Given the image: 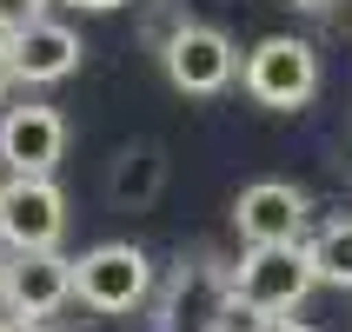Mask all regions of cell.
I'll use <instances>...</instances> for the list:
<instances>
[{
  "mask_svg": "<svg viewBox=\"0 0 352 332\" xmlns=\"http://www.w3.org/2000/svg\"><path fill=\"white\" fill-rule=\"evenodd\" d=\"M67 7H87V14H107V7H126V0H67Z\"/></svg>",
  "mask_w": 352,
  "mask_h": 332,
  "instance_id": "e0dca14e",
  "label": "cell"
},
{
  "mask_svg": "<svg viewBox=\"0 0 352 332\" xmlns=\"http://www.w3.org/2000/svg\"><path fill=\"white\" fill-rule=\"evenodd\" d=\"M273 332H313V326H299V319H273Z\"/></svg>",
  "mask_w": 352,
  "mask_h": 332,
  "instance_id": "ac0fdd59",
  "label": "cell"
},
{
  "mask_svg": "<svg viewBox=\"0 0 352 332\" xmlns=\"http://www.w3.org/2000/svg\"><path fill=\"white\" fill-rule=\"evenodd\" d=\"M60 153H67V120L54 107L27 100V107L0 113V166H7V179H54Z\"/></svg>",
  "mask_w": 352,
  "mask_h": 332,
  "instance_id": "8992f818",
  "label": "cell"
},
{
  "mask_svg": "<svg viewBox=\"0 0 352 332\" xmlns=\"http://www.w3.org/2000/svg\"><path fill=\"white\" fill-rule=\"evenodd\" d=\"M160 60H166V80H173L179 93H219V87H233V74H246L233 54V40L219 34V27H206V20H179L173 34H166V47H160Z\"/></svg>",
  "mask_w": 352,
  "mask_h": 332,
  "instance_id": "5b68a950",
  "label": "cell"
},
{
  "mask_svg": "<svg viewBox=\"0 0 352 332\" xmlns=\"http://www.w3.org/2000/svg\"><path fill=\"white\" fill-rule=\"evenodd\" d=\"M0 299H7V313L14 319H47L74 299V259L60 253H7L0 266Z\"/></svg>",
  "mask_w": 352,
  "mask_h": 332,
  "instance_id": "52a82bcc",
  "label": "cell"
},
{
  "mask_svg": "<svg viewBox=\"0 0 352 332\" xmlns=\"http://www.w3.org/2000/svg\"><path fill=\"white\" fill-rule=\"evenodd\" d=\"M0 332H47V326H40V319H14V313H7V319H0Z\"/></svg>",
  "mask_w": 352,
  "mask_h": 332,
  "instance_id": "2e32d148",
  "label": "cell"
},
{
  "mask_svg": "<svg viewBox=\"0 0 352 332\" xmlns=\"http://www.w3.org/2000/svg\"><path fill=\"white\" fill-rule=\"evenodd\" d=\"M306 193L299 186H286V179H259V186H246L233 206V226L246 246H313L306 239Z\"/></svg>",
  "mask_w": 352,
  "mask_h": 332,
  "instance_id": "ba28073f",
  "label": "cell"
},
{
  "mask_svg": "<svg viewBox=\"0 0 352 332\" xmlns=\"http://www.w3.org/2000/svg\"><path fill=\"white\" fill-rule=\"evenodd\" d=\"M226 299H233V273H219V266H179L166 279L160 306H153V326L160 332H219Z\"/></svg>",
  "mask_w": 352,
  "mask_h": 332,
  "instance_id": "9c48e42d",
  "label": "cell"
},
{
  "mask_svg": "<svg viewBox=\"0 0 352 332\" xmlns=\"http://www.w3.org/2000/svg\"><path fill=\"white\" fill-rule=\"evenodd\" d=\"M293 7H306V14H326V7H333V0H293Z\"/></svg>",
  "mask_w": 352,
  "mask_h": 332,
  "instance_id": "d6986e66",
  "label": "cell"
},
{
  "mask_svg": "<svg viewBox=\"0 0 352 332\" xmlns=\"http://www.w3.org/2000/svg\"><path fill=\"white\" fill-rule=\"evenodd\" d=\"M313 266L326 286H352V219H333L313 233Z\"/></svg>",
  "mask_w": 352,
  "mask_h": 332,
  "instance_id": "7c38bea8",
  "label": "cell"
},
{
  "mask_svg": "<svg viewBox=\"0 0 352 332\" xmlns=\"http://www.w3.org/2000/svg\"><path fill=\"white\" fill-rule=\"evenodd\" d=\"M74 299L87 313H107V319L140 313L153 299V259L140 246H126V239H107V246L74 259Z\"/></svg>",
  "mask_w": 352,
  "mask_h": 332,
  "instance_id": "6da1fadb",
  "label": "cell"
},
{
  "mask_svg": "<svg viewBox=\"0 0 352 332\" xmlns=\"http://www.w3.org/2000/svg\"><path fill=\"white\" fill-rule=\"evenodd\" d=\"M40 20H47V0H0V40H20Z\"/></svg>",
  "mask_w": 352,
  "mask_h": 332,
  "instance_id": "4fadbf2b",
  "label": "cell"
},
{
  "mask_svg": "<svg viewBox=\"0 0 352 332\" xmlns=\"http://www.w3.org/2000/svg\"><path fill=\"white\" fill-rule=\"evenodd\" d=\"M239 80H246V93L259 107L293 113V107H306L319 93V54H313V40H299V34H273L246 54V74Z\"/></svg>",
  "mask_w": 352,
  "mask_h": 332,
  "instance_id": "3957f363",
  "label": "cell"
},
{
  "mask_svg": "<svg viewBox=\"0 0 352 332\" xmlns=\"http://www.w3.org/2000/svg\"><path fill=\"white\" fill-rule=\"evenodd\" d=\"M219 332H273V319L246 306V299H226V313H219Z\"/></svg>",
  "mask_w": 352,
  "mask_h": 332,
  "instance_id": "5bb4252c",
  "label": "cell"
},
{
  "mask_svg": "<svg viewBox=\"0 0 352 332\" xmlns=\"http://www.w3.org/2000/svg\"><path fill=\"white\" fill-rule=\"evenodd\" d=\"M14 47V80H27V87H54V80H67L80 67V34L74 27H60V20H40V27H27L20 40H7Z\"/></svg>",
  "mask_w": 352,
  "mask_h": 332,
  "instance_id": "8fae6325",
  "label": "cell"
},
{
  "mask_svg": "<svg viewBox=\"0 0 352 332\" xmlns=\"http://www.w3.org/2000/svg\"><path fill=\"white\" fill-rule=\"evenodd\" d=\"M67 199L54 179H0V246L7 253H60Z\"/></svg>",
  "mask_w": 352,
  "mask_h": 332,
  "instance_id": "277c9868",
  "label": "cell"
},
{
  "mask_svg": "<svg viewBox=\"0 0 352 332\" xmlns=\"http://www.w3.org/2000/svg\"><path fill=\"white\" fill-rule=\"evenodd\" d=\"M160 193H166V146L160 140H126L107 166V199L120 213H146Z\"/></svg>",
  "mask_w": 352,
  "mask_h": 332,
  "instance_id": "30bf717a",
  "label": "cell"
},
{
  "mask_svg": "<svg viewBox=\"0 0 352 332\" xmlns=\"http://www.w3.org/2000/svg\"><path fill=\"white\" fill-rule=\"evenodd\" d=\"M313 286H319L313 246H246L233 266V299L259 306L266 319H286Z\"/></svg>",
  "mask_w": 352,
  "mask_h": 332,
  "instance_id": "7a4b0ae2",
  "label": "cell"
},
{
  "mask_svg": "<svg viewBox=\"0 0 352 332\" xmlns=\"http://www.w3.org/2000/svg\"><path fill=\"white\" fill-rule=\"evenodd\" d=\"M7 87H14V47L0 40V100H7Z\"/></svg>",
  "mask_w": 352,
  "mask_h": 332,
  "instance_id": "9a60e30c",
  "label": "cell"
}]
</instances>
